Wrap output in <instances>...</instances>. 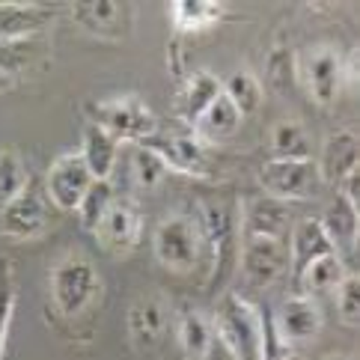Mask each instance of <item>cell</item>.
Masks as SVG:
<instances>
[{
  "mask_svg": "<svg viewBox=\"0 0 360 360\" xmlns=\"http://www.w3.org/2000/svg\"><path fill=\"white\" fill-rule=\"evenodd\" d=\"M217 340L236 360H262L265 357V313L248 298L229 292L221 298L212 319Z\"/></svg>",
  "mask_w": 360,
  "mask_h": 360,
  "instance_id": "cell-1",
  "label": "cell"
},
{
  "mask_svg": "<svg viewBox=\"0 0 360 360\" xmlns=\"http://www.w3.org/2000/svg\"><path fill=\"white\" fill-rule=\"evenodd\" d=\"M98 271L86 256H66L51 271V298L63 316H81L98 295Z\"/></svg>",
  "mask_w": 360,
  "mask_h": 360,
  "instance_id": "cell-2",
  "label": "cell"
},
{
  "mask_svg": "<svg viewBox=\"0 0 360 360\" xmlns=\"http://www.w3.org/2000/svg\"><path fill=\"white\" fill-rule=\"evenodd\" d=\"M86 113H89V122L105 128V131L113 134L117 140H134V143H143L146 137L158 134L155 113L134 96L93 101V105H86Z\"/></svg>",
  "mask_w": 360,
  "mask_h": 360,
  "instance_id": "cell-3",
  "label": "cell"
},
{
  "mask_svg": "<svg viewBox=\"0 0 360 360\" xmlns=\"http://www.w3.org/2000/svg\"><path fill=\"white\" fill-rule=\"evenodd\" d=\"M152 248H155V256L164 268H170L176 274L194 271V265L200 262V250H202L200 224L185 214L167 217V221L158 224L155 236H152Z\"/></svg>",
  "mask_w": 360,
  "mask_h": 360,
  "instance_id": "cell-4",
  "label": "cell"
},
{
  "mask_svg": "<svg viewBox=\"0 0 360 360\" xmlns=\"http://www.w3.org/2000/svg\"><path fill=\"white\" fill-rule=\"evenodd\" d=\"M200 233L202 244L212 248L214 256V286L226 277L229 265L236 259L238 250V236H241V224H238V212L226 202H202L200 205Z\"/></svg>",
  "mask_w": 360,
  "mask_h": 360,
  "instance_id": "cell-5",
  "label": "cell"
},
{
  "mask_svg": "<svg viewBox=\"0 0 360 360\" xmlns=\"http://www.w3.org/2000/svg\"><path fill=\"white\" fill-rule=\"evenodd\" d=\"M319 185H321V176L313 158H304V161L271 158L259 167V188L265 191V197H274L280 202L310 200L319 194Z\"/></svg>",
  "mask_w": 360,
  "mask_h": 360,
  "instance_id": "cell-6",
  "label": "cell"
},
{
  "mask_svg": "<svg viewBox=\"0 0 360 360\" xmlns=\"http://www.w3.org/2000/svg\"><path fill=\"white\" fill-rule=\"evenodd\" d=\"M238 265L250 286L265 289L289 271V248L283 238H244L238 248Z\"/></svg>",
  "mask_w": 360,
  "mask_h": 360,
  "instance_id": "cell-7",
  "label": "cell"
},
{
  "mask_svg": "<svg viewBox=\"0 0 360 360\" xmlns=\"http://www.w3.org/2000/svg\"><path fill=\"white\" fill-rule=\"evenodd\" d=\"M89 185H93V173H89L86 161L81 158V152H66V155H60L48 167L45 191L51 202L63 212H78Z\"/></svg>",
  "mask_w": 360,
  "mask_h": 360,
  "instance_id": "cell-8",
  "label": "cell"
},
{
  "mask_svg": "<svg viewBox=\"0 0 360 360\" xmlns=\"http://www.w3.org/2000/svg\"><path fill=\"white\" fill-rule=\"evenodd\" d=\"M140 146L152 149L167 164V170L185 176H209V152L197 134H152Z\"/></svg>",
  "mask_w": 360,
  "mask_h": 360,
  "instance_id": "cell-9",
  "label": "cell"
},
{
  "mask_svg": "<svg viewBox=\"0 0 360 360\" xmlns=\"http://www.w3.org/2000/svg\"><path fill=\"white\" fill-rule=\"evenodd\" d=\"M69 15L81 24L86 33L98 39H125L131 33V6L117 4V0H86V4H72Z\"/></svg>",
  "mask_w": 360,
  "mask_h": 360,
  "instance_id": "cell-10",
  "label": "cell"
},
{
  "mask_svg": "<svg viewBox=\"0 0 360 360\" xmlns=\"http://www.w3.org/2000/svg\"><path fill=\"white\" fill-rule=\"evenodd\" d=\"M140 229H143V217H140L137 205L128 200H113L110 209L105 212V217L98 221V226L93 229L98 244L108 253L125 256L134 250V244L140 238Z\"/></svg>",
  "mask_w": 360,
  "mask_h": 360,
  "instance_id": "cell-11",
  "label": "cell"
},
{
  "mask_svg": "<svg viewBox=\"0 0 360 360\" xmlns=\"http://www.w3.org/2000/svg\"><path fill=\"white\" fill-rule=\"evenodd\" d=\"M271 325H274V333L283 345L310 342L321 330V310L310 295H292V298L280 304Z\"/></svg>",
  "mask_w": 360,
  "mask_h": 360,
  "instance_id": "cell-12",
  "label": "cell"
},
{
  "mask_svg": "<svg viewBox=\"0 0 360 360\" xmlns=\"http://www.w3.org/2000/svg\"><path fill=\"white\" fill-rule=\"evenodd\" d=\"M48 226V205L45 197L27 185L21 194L0 209V229L9 238H36Z\"/></svg>",
  "mask_w": 360,
  "mask_h": 360,
  "instance_id": "cell-13",
  "label": "cell"
},
{
  "mask_svg": "<svg viewBox=\"0 0 360 360\" xmlns=\"http://www.w3.org/2000/svg\"><path fill=\"white\" fill-rule=\"evenodd\" d=\"M241 238H286L292 212L286 202H280L274 197H253L244 202L241 209Z\"/></svg>",
  "mask_w": 360,
  "mask_h": 360,
  "instance_id": "cell-14",
  "label": "cell"
},
{
  "mask_svg": "<svg viewBox=\"0 0 360 360\" xmlns=\"http://www.w3.org/2000/svg\"><path fill=\"white\" fill-rule=\"evenodd\" d=\"M304 81L316 105H333L345 84L342 57L333 48H316L304 63Z\"/></svg>",
  "mask_w": 360,
  "mask_h": 360,
  "instance_id": "cell-15",
  "label": "cell"
},
{
  "mask_svg": "<svg viewBox=\"0 0 360 360\" xmlns=\"http://www.w3.org/2000/svg\"><path fill=\"white\" fill-rule=\"evenodd\" d=\"M170 313H167V304L158 295H143L128 307V337H131L137 352H149L161 342Z\"/></svg>",
  "mask_w": 360,
  "mask_h": 360,
  "instance_id": "cell-16",
  "label": "cell"
},
{
  "mask_svg": "<svg viewBox=\"0 0 360 360\" xmlns=\"http://www.w3.org/2000/svg\"><path fill=\"white\" fill-rule=\"evenodd\" d=\"M321 182L340 185L345 176L360 170V140L354 131L342 128V131H333L325 146H321V158L316 161Z\"/></svg>",
  "mask_w": 360,
  "mask_h": 360,
  "instance_id": "cell-17",
  "label": "cell"
},
{
  "mask_svg": "<svg viewBox=\"0 0 360 360\" xmlns=\"http://www.w3.org/2000/svg\"><path fill=\"white\" fill-rule=\"evenodd\" d=\"M328 253H337L333 250L330 238L325 236L319 217H304L292 226V241H289V268H292V277L298 280L304 274V268L316 262L319 256H328Z\"/></svg>",
  "mask_w": 360,
  "mask_h": 360,
  "instance_id": "cell-18",
  "label": "cell"
},
{
  "mask_svg": "<svg viewBox=\"0 0 360 360\" xmlns=\"http://www.w3.org/2000/svg\"><path fill=\"white\" fill-rule=\"evenodd\" d=\"M54 15V9L39 4H0V42L39 36Z\"/></svg>",
  "mask_w": 360,
  "mask_h": 360,
  "instance_id": "cell-19",
  "label": "cell"
},
{
  "mask_svg": "<svg viewBox=\"0 0 360 360\" xmlns=\"http://www.w3.org/2000/svg\"><path fill=\"white\" fill-rule=\"evenodd\" d=\"M357 212H360L357 205H352L342 194H337L328 202L325 214L319 217L321 229H325V236L330 238L337 253L340 250H345V253L354 250V244H357Z\"/></svg>",
  "mask_w": 360,
  "mask_h": 360,
  "instance_id": "cell-20",
  "label": "cell"
},
{
  "mask_svg": "<svg viewBox=\"0 0 360 360\" xmlns=\"http://www.w3.org/2000/svg\"><path fill=\"white\" fill-rule=\"evenodd\" d=\"M176 337H179V349H182L185 360H209L212 342H214V328L200 310L179 313Z\"/></svg>",
  "mask_w": 360,
  "mask_h": 360,
  "instance_id": "cell-21",
  "label": "cell"
},
{
  "mask_svg": "<svg viewBox=\"0 0 360 360\" xmlns=\"http://www.w3.org/2000/svg\"><path fill=\"white\" fill-rule=\"evenodd\" d=\"M117 152H120V140L113 134H108L105 128H98L93 122L84 128L81 158L86 161L93 179H110L113 167H117Z\"/></svg>",
  "mask_w": 360,
  "mask_h": 360,
  "instance_id": "cell-22",
  "label": "cell"
},
{
  "mask_svg": "<svg viewBox=\"0 0 360 360\" xmlns=\"http://www.w3.org/2000/svg\"><path fill=\"white\" fill-rule=\"evenodd\" d=\"M241 120H244V117L236 110V105L221 93V96H217L212 105H209V110H205L202 117L194 122V134L202 140V143L226 140V137H233V134L238 131Z\"/></svg>",
  "mask_w": 360,
  "mask_h": 360,
  "instance_id": "cell-23",
  "label": "cell"
},
{
  "mask_svg": "<svg viewBox=\"0 0 360 360\" xmlns=\"http://www.w3.org/2000/svg\"><path fill=\"white\" fill-rule=\"evenodd\" d=\"M221 93H224V86L212 72L191 75L185 89H182V96H179V117H182L188 125H194Z\"/></svg>",
  "mask_w": 360,
  "mask_h": 360,
  "instance_id": "cell-24",
  "label": "cell"
},
{
  "mask_svg": "<svg viewBox=\"0 0 360 360\" xmlns=\"http://www.w3.org/2000/svg\"><path fill=\"white\" fill-rule=\"evenodd\" d=\"M345 274H349V271H345L342 256L340 253H328V256H319L316 262L307 265L304 274L295 280V283L301 286V295H310V298H313V292H330V289H337L340 280Z\"/></svg>",
  "mask_w": 360,
  "mask_h": 360,
  "instance_id": "cell-25",
  "label": "cell"
},
{
  "mask_svg": "<svg viewBox=\"0 0 360 360\" xmlns=\"http://www.w3.org/2000/svg\"><path fill=\"white\" fill-rule=\"evenodd\" d=\"M221 86H224V96L233 101L241 117H250V113L259 110V105H262V84H259L256 75L238 69V72L229 75Z\"/></svg>",
  "mask_w": 360,
  "mask_h": 360,
  "instance_id": "cell-26",
  "label": "cell"
},
{
  "mask_svg": "<svg viewBox=\"0 0 360 360\" xmlns=\"http://www.w3.org/2000/svg\"><path fill=\"white\" fill-rule=\"evenodd\" d=\"M170 15H173V24L179 30L194 33V30H205V27H212V24L221 21L224 6L209 4V0H179V4H173Z\"/></svg>",
  "mask_w": 360,
  "mask_h": 360,
  "instance_id": "cell-27",
  "label": "cell"
},
{
  "mask_svg": "<svg viewBox=\"0 0 360 360\" xmlns=\"http://www.w3.org/2000/svg\"><path fill=\"white\" fill-rule=\"evenodd\" d=\"M271 149H274V158L304 161V158H310V134H307V128L301 122L286 120V122H280L274 128Z\"/></svg>",
  "mask_w": 360,
  "mask_h": 360,
  "instance_id": "cell-28",
  "label": "cell"
},
{
  "mask_svg": "<svg viewBox=\"0 0 360 360\" xmlns=\"http://www.w3.org/2000/svg\"><path fill=\"white\" fill-rule=\"evenodd\" d=\"M45 51V45L30 36V39H12V42H0V72H6L9 78H15L18 72L30 69L39 54Z\"/></svg>",
  "mask_w": 360,
  "mask_h": 360,
  "instance_id": "cell-29",
  "label": "cell"
},
{
  "mask_svg": "<svg viewBox=\"0 0 360 360\" xmlns=\"http://www.w3.org/2000/svg\"><path fill=\"white\" fill-rule=\"evenodd\" d=\"M113 200H117V197H113L110 179H93V185H89V191L84 194V200H81V205H78L81 226L93 233V229L98 226V221L105 217V212L110 209Z\"/></svg>",
  "mask_w": 360,
  "mask_h": 360,
  "instance_id": "cell-30",
  "label": "cell"
},
{
  "mask_svg": "<svg viewBox=\"0 0 360 360\" xmlns=\"http://www.w3.org/2000/svg\"><path fill=\"white\" fill-rule=\"evenodd\" d=\"M27 185H30V176L24 161L18 158V152L0 149V209L15 200Z\"/></svg>",
  "mask_w": 360,
  "mask_h": 360,
  "instance_id": "cell-31",
  "label": "cell"
},
{
  "mask_svg": "<svg viewBox=\"0 0 360 360\" xmlns=\"http://www.w3.org/2000/svg\"><path fill=\"white\" fill-rule=\"evenodd\" d=\"M12 316H15V268H12V259L0 256V360L6 352Z\"/></svg>",
  "mask_w": 360,
  "mask_h": 360,
  "instance_id": "cell-32",
  "label": "cell"
},
{
  "mask_svg": "<svg viewBox=\"0 0 360 360\" xmlns=\"http://www.w3.org/2000/svg\"><path fill=\"white\" fill-rule=\"evenodd\" d=\"M265 75H268V84H271L277 93H289V89L295 86V78H298L292 51L289 48H274L271 54H268Z\"/></svg>",
  "mask_w": 360,
  "mask_h": 360,
  "instance_id": "cell-33",
  "label": "cell"
},
{
  "mask_svg": "<svg viewBox=\"0 0 360 360\" xmlns=\"http://www.w3.org/2000/svg\"><path fill=\"white\" fill-rule=\"evenodd\" d=\"M131 176H134L137 188H155L161 179L167 176V164L152 149L137 143L134 155H131Z\"/></svg>",
  "mask_w": 360,
  "mask_h": 360,
  "instance_id": "cell-34",
  "label": "cell"
},
{
  "mask_svg": "<svg viewBox=\"0 0 360 360\" xmlns=\"http://www.w3.org/2000/svg\"><path fill=\"white\" fill-rule=\"evenodd\" d=\"M333 292H337L340 319L349 328H357V321H360V277L357 274H345Z\"/></svg>",
  "mask_w": 360,
  "mask_h": 360,
  "instance_id": "cell-35",
  "label": "cell"
},
{
  "mask_svg": "<svg viewBox=\"0 0 360 360\" xmlns=\"http://www.w3.org/2000/svg\"><path fill=\"white\" fill-rule=\"evenodd\" d=\"M15 86V78H9L6 72H0V93H6V89Z\"/></svg>",
  "mask_w": 360,
  "mask_h": 360,
  "instance_id": "cell-36",
  "label": "cell"
},
{
  "mask_svg": "<svg viewBox=\"0 0 360 360\" xmlns=\"http://www.w3.org/2000/svg\"><path fill=\"white\" fill-rule=\"evenodd\" d=\"M283 360H304V357H298V354H286V357H283Z\"/></svg>",
  "mask_w": 360,
  "mask_h": 360,
  "instance_id": "cell-37",
  "label": "cell"
}]
</instances>
